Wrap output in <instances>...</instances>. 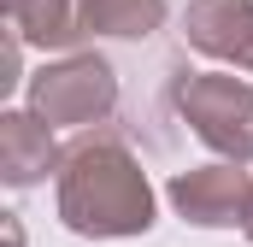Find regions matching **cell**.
I'll use <instances>...</instances> for the list:
<instances>
[{"label":"cell","instance_id":"cell-1","mask_svg":"<svg viewBox=\"0 0 253 247\" xmlns=\"http://www.w3.org/2000/svg\"><path fill=\"white\" fill-rule=\"evenodd\" d=\"M53 206H59V224L83 242H129L153 230L159 200L141 159L124 141L88 129L65 147V165L53 177Z\"/></svg>","mask_w":253,"mask_h":247},{"label":"cell","instance_id":"cell-2","mask_svg":"<svg viewBox=\"0 0 253 247\" xmlns=\"http://www.w3.org/2000/svg\"><path fill=\"white\" fill-rule=\"evenodd\" d=\"M112 106H118V71H112V59L83 47V53L47 59L30 77V106L24 112H36L47 129H83L88 135L94 124L112 118Z\"/></svg>","mask_w":253,"mask_h":247},{"label":"cell","instance_id":"cell-3","mask_svg":"<svg viewBox=\"0 0 253 247\" xmlns=\"http://www.w3.org/2000/svg\"><path fill=\"white\" fill-rule=\"evenodd\" d=\"M171 100L200 147H212L224 165H253V82L224 71H189L177 77Z\"/></svg>","mask_w":253,"mask_h":247},{"label":"cell","instance_id":"cell-4","mask_svg":"<svg viewBox=\"0 0 253 247\" xmlns=\"http://www.w3.org/2000/svg\"><path fill=\"white\" fill-rule=\"evenodd\" d=\"M248 194H253V177L242 165H224V159L194 165V171H177L171 188H165L171 212L183 224H194V230H242Z\"/></svg>","mask_w":253,"mask_h":247},{"label":"cell","instance_id":"cell-5","mask_svg":"<svg viewBox=\"0 0 253 247\" xmlns=\"http://www.w3.org/2000/svg\"><path fill=\"white\" fill-rule=\"evenodd\" d=\"M183 41L218 65L253 71V0H189Z\"/></svg>","mask_w":253,"mask_h":247},{"label":"cell","instance_id":"cell-6","mask_svg":"<svg viewBox=\"0 0 253 247\" xmlns=\"http://www.w3.org/2000/svg\"><path fill=\"white\" fill-rule=\"evenodd\" d=\"M65 153L53 141V129L36 118V112H0V183L6 188H36L47 183V171L59 177Z\"/></svg>","mask_w":253,"mask_h":247},{"label":"cell","instance_id":"cell-7","mask_svg":"<svg viewBox=\"0 0 253 247\" xmlns=\"http://www.w3.org/2000/svg\"><path fill=\"white\" fill-rule=\"evenodd\" d=\"M0 12H6V30H12L24 47L83 53V36H88L83 0H0Z\"/></svg>","mask_w":253,"mask_h":247},{"label":"cell","instance_id":"cell-8","mask_svg":"<svg viewBox=\"0 0 253 247\" xmlns=\"http://www.w3.org/2000/svg\"><path fill=\"white\" fill-rule=\"evenodd\" d=\"M88 36H112V41H147L165 24V0H83Z\"/></svg>","mask_w":253,"mask_h":247},{"label":"cell","instance_id":"cell-9","mask_svg":"<svg viewBox=\"0 0 253 247\" xmlns=\"http://www.w3.org/2000/svg\"><path fill=\"white\" fill-rule=\"evenodd\" d=\"M242 236L253 242V194H248V212H242Z\"/></svg>","mask_w":253,"mask_h":247}]
</instances>
